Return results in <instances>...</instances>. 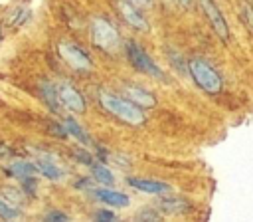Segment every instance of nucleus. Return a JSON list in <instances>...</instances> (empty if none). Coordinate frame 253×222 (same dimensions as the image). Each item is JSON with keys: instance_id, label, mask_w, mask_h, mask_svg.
Returning a JSON list of instances; mask_svg holds the SVG:
<instances>
[{"instance_id": "f3484780", "label": "nucleus", "mask_w": 253, "mask_h": 222, "mask_svg": "<svg viewBox=\"0 0 253 222\" xmlns=\"http://www.w3.org/2000/svg\"><path fill=\"white\" fill-rule=\"evenodd\" d=\"M160 210H164V212H180V210H184L182 206H184V202L182 200H178V198H164V200H160Z\"/></svg>"}, {"instance_id": "39448f33", "label": "nucleus", "mask_w": 253, "mask_h": 222, "mask_svg": "<svg viewBox=\"0 0 253 222\" xmlns=\"http://www.w3.org/2000/svg\"><path fill=\"white\" fill-rule=\"evenodd\" d=\"M59 56L63 57V61L73 67V69H79V71H87L91 69V59L83 54V50H79L75 44H59Z\"/></svg>"}, {"instance_id": "f8f14e48", "label": "nucleus", "mask_w": 253, "mask_h": 222, "mask_svg": "<svg viewBox=\"0 0 253 222\" xmlns=\"http://www.w3.org/2000/svg\"><path fill=\"white\" fill-rule=\"evenodd\" d=\"M63 127H65V133H69V135H73L77 141H81L83 145H91V139H89V135L81 129V125L75 121V119H71V117H65L63 119Z\"/></svg>"}, {"instance_id": "4468645a", "label": "nucleus", "mask_w": 253, "mask_h": 222, "mask_svg": "<svg viewBox=\"0 0 253 222\" xmlns=\"http://www.w3.org/2000/svg\"><path fill=\"white\" fill-rule=\"evenodd\" d=\"M91 174L95 176V180H99L103 186H111L115 182V176L113 172L105 166V165H97V163H91Z\"/></svg>"}, {"instance_id": "1a4fd4ad", "label": "nucleus", "mask_w": 253, "mask_h": 222, "mask_svg": "<svg viewBox=\"0 0 253 222\" xmlns=\"http://www.w3.org/2000/svg\"><path fill=\"white\" fill-rule=\"evenodd\" d=\"M128 184L134 186L140 192L146 194H164L168 192V184L160 180H150V178H128Z\"/></svg>"}, {"instance_id": "b1692460", "label": "nucleus", "mask_w": 253, "mask_h": 222, "mask_svg": "<svg viewBox=\"0 0 253 222\" xmlns=\"http://www.w3.org/2000/svg\"><path fill=\"white\" fill-rule=\"evenodd\" d=\"M178 2H182L184 6H186V4H190V0H178Z\"/></svg>"}, {"instance_id": "f03ea898", "label": "nucleus", "mask_w": 253, "mask_h": 222, "mask_svg": "<svg viewBox=\"0 0 253 222\" xmlns=\"http://www.w3.org/2000/svg\"><path fill=\"white\" fill-rule=\"evenodd\" d=\"M188 71L192 75V79L196 81L198 87H202L206 93H219L221 91V77L217 75V71L206 63L204 59H190L188 63Z\"/></svg>"}, {"instance_id": "0eeeda50", "label": "nucleus", "mask_w": 253, "mask_h": 222, "mask_svg": "<svg viewBox=\"0 0 253 222\" xmlns=\"http://www.w3.org/2000/svg\"><path fill=\"white\" fill-rule=\"evenodd\" d=\"M200 4H202V8H204V12H206V16H208V20H210V24H211V28H213V32L225 42L227 36H229V28H227V22H225L223 14H221L219 8L215 6V2H213V0H200Z\"/></svg>"}, {"instance_id": "9b49d317", "label": "nucleus", "mask_w": 253, "mask_h": 222, "mask_svg": "<svg viewBox=\"0 0 253 222\" xmlns=\"http://www.w3.org/2000/svg\"><path fill=\"white\" fill-rule=\"evenodd\" d=\"M95 194H97V198L103 200L105 204L119 206V208L128 206V202H130L126 194H123V192H119V190H111V188H99V190H95Z\"/></svg>"}, {"instance_id": "7ed1b4c3", "label": "nucleus", "mask_w": 253, "mask_h": 222, "mask_svg": "<svg viewBox=\"0 0 253 222\" xmlns=\"http://www.w3.org/2000/svg\"><path fill=\"white\" fill-rule=\"evenodd\" d=\"M91 36H93L95 46H99L105 52H115L119 48V44H121V38H119L117 30L105 18H93V22H91Z\"/></svg>"}, {"instance_id": "f257e3e1", "label": "nucleus", "mask_w": 253, "mask_h": 222, "mask_svg": "<svg viewBox=\"0 0 253 222\" xmlns=\"http://www.w3.org/2000/svg\"><path fill=\"white\" fill-rule=\"evenodd\" d=\"M99 101H101V105H103L111 115H115L117 119L128 123V125H142V123H144V113H142L140 107H138L136 103H132L130 99L119 97V95L109 93V91H101V93H99Z\"/></svg>"}, {"instance_id": "2eb2a0df", "label": "nucleus", "mask_w": 253, "mask_h": 222, "mask_svg": "<svg viewBox=\"0 0 253 222\" xmlns=\"http://www.w3.org/2000/svg\"><path fill=\"white\" fill-rule=\"evenodd\" d=\"M36 170H38V166H36V165H32V163H24V161H18V163H14V165L10 166V172H12L14 176H18V178L34 176V174H36Z\"/></svg>"}, {"instance_id": "6ab92c4d", "label": "nucleus", "mask_w": 253, "mask_h": 222, "mask_svg": "<svg viewBox=\"0 0 253 222\" xmlns=\"http://www.w3.org/2000/svg\"><path fill=\"white\" fill-rule=\"evenodd\" d=\"M241 8H243V22H245V24L249 26V30L253 32V6H251V4L245 0Z\"/></svg>"}, {"instance_id": "6e6552de", "label": "nucleus", "mask_w": 253, "mask_h": 222, "mask_svg": "<svg viewBox=\"0 0 253 222\" xmlns=\"http://www.w3.org/2000/svg\"><path fill=\"white\" fill-rule=\"evenodd\" d=\"M117 6H119L121 16H123L130 26H134V28H138V30H146V28H148L146 20L140 16V12L134 8V4H132L130 0H119Z\"/></svg>"}, {"instance_id": "a211bd4d", "label": "nucleus", "mask_w": 253, "mask_h": 222, "mask_svg": "<svg viewBox=\"0 0 253 222\" xmlns=\"http://www.w3.org/2000/svg\"><path fill=\"white\" fill-rule=\"evenodd\" d=\"M0 218H4V220H14V218H18V210H16L10 202L0 200Z\"/></svg>"}, {"instance_id": "ddd939ff", "label": "nucleus", "mask_w": 253, "mask_h": 222, "mask_svg": "<svg viewBox=\"0 0 253 222\" xmlns=\"http://www.w3.org/2000/svg\"><path fill=\"white\" fill-rule=\"evenodd\" d=\"M40 91H42V95H43V101L49 105V109L57 111V107H59L57 87H55V85H51L49 81H42V83H40Z\"/></svg>"}, {"instance_id": "dca6fc26", "label": "nucleus", "mask_w": 253, "mask_h": 222, "mask_svg": "<svg viewBox=\"0 0 253 222\" xmlns=\"http://www.w3.org/2000/svg\"><path fill=\"white\" fill-rule=\"evenodd\" d=\"M36 166H38V170H40L43 176H47V178H51V180H55V178H59V176H61V170H59L53 163H49V161L40 159V161L36 163Z\"/></svg>"}, {"instance_id": "9d476101", "label": "nucleus", "mask_w": 253, "mask_h": 222, "mask_svg": "<svg viewBox=\"0 0 253 222\" xmlns=\"http://www.w3.org/2000/svg\"><path fill=\"white\" fill-rule=\"evenodd\" d=\"M125 95H126L132 103L142 105V107H152V105L156 103V99H154L152 93H148L146 89H140V87H136V85H126V87H125Z\"/></svg>"}, {"instance_id": "20e7f679", "label": "nucleus", "mask_w": 253, "mask_h": 222, "mask_svg": "<svg viewBox=\"0 0 253 222\" xmlns=\"http://www.w3.org/2000/svg\"><path fill=\"white\" fill-rule=\"evenodd\" d=\"M126 56H128L130 63H132L138 71H142V73H146V75H150V77H156V79H162V77H164L162 69L150 59V56H148L138 44L126 42Z\"/></svg>"}, {"instance_id": "423d86ee", "label": "nucleus", "mask_w": 253, "mask_h": 222, "mask_svg": "<svg viewBox=\"0 0 253 222\" xmlns=\"http://www.w3.org/2000/svg\"><path fill=\"white\" fill-rule=\"evenodd\" d=\"M57 97L59 101L71 111V113H83L85 111V101H83V95L67 81H61L57 85Z\"/></svg>"}, {"instance_id": "412c9836", "label": "nucleus", "mask_w": 253, "mask_h": 222, "mask_svg": "<svg viewBox=\"0 0 253 222\" xmlns=\"http://www.w3.org/2000/svg\"><path fill=\"white\" fill-rule=\"evenodd\" d=\"M45 220H49V222H53V220H63V222H65V220H69V218H67L65 214H61V212H51V214L45 216Z\"/></svg>"}, {"instance_id": "aec40b11", "label": "nucleus", "mask_w": 253, "mask_h": 222, "mask_svg": "<svg viewBox=\"0 0 253 222\" xmlns=\"http://www.w3.org/2000/svg\"><path fill=\"white\" fill-rule=\"evenodd\" d=\"M75 157H77L83 165H91V163H93V159H91V155H89V153H81V151H77V153H75Z\"/></svg>"}, {"instance_id": "4be33fe9", "label": "nucleus", "mask_w": 253, "mask_h": 222, "mask_svg": "<svg viewBox=\"0 0 253 222\" xmlns=\"http://www.w3.org/2000/svg\"><path fill=\"white\" fill-rule=\"evenodd\" d=\"M95 218H97V220H115V214H113V212H107V210H103V212H99Z\"/></svg>"}, {"instance_id": "5701e85b", "label": "nucleus", "mask_w": 253, "mask_h": 222, "mask_svg": "<svg viewBox=\"0 0 253 222\" xmlns=\"http://www.w3.org/2000/svg\"><path fill=\"white\" fill-rule=\"evenodd\" d=\"M132 4H136V6H144V4H148L150 0H130Z\"/></svg>"}]
</instances>
